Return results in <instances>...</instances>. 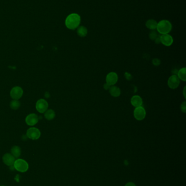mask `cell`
<instances>
[{"label": "cell", "instance_id": "cell-1", "mask_svg": "<svg viewBox=\"0 0 186 186\" xmlns=\"http://www.w3.org/2000/svg\"><path fill=\"white\" fill-rule=\"evenodd\" d=\"M81 18L80 15L76 13H73L68 16L65 21L66 27L68 29H76L80 24Z\"/></svg>", "mask_w": 186, "mask_h": 186}, {"label": "cell", "instance_id": "cell-2", "mask_svg": "<svg viewBox=\"0 0 186 186\" xmlns=\"http://www.w3.org/2000/svg\"><path fill=\"white\" fill-rule=\"evenodd\" d=\"M156 29L161 34H169L172 29V25L169 21L163 20L158 23Z\"/></svg>", "mask_w": 186, "mask_h": 186}, {"label": "cell", "instance_id": "cell-3", "mask_svg": "<svg viewBox=\"0 0 186 186\" xmlns=\"http://www.w3.org/2000/svg\"><path fill=\"white\" fill-rule=\"evenodd\" d=\"M14 169L20 173H25L29 168V166L27 162L23 159H16L13 164Z\"/></svg>", "mask_w": 186, "mask_h": 186}, {"label": "cell", "instance_id": "cell-4", "mask_svg": "<svg viewBox=\"0 0 186 186\" xmlns=\"http://www.w3.org/2000/svg\"><path fill=\"white\" fill-rule=\"evenodd\" d=\"M146 112L145 108L143 106H140L138 107H135L134 110V117L135 119L141 121L146 117Z\"/></svg>", "mask_w": 186, "mask_h": 186}, {"label": "cell", "instance_id": "cell-5", "mask_svg": "<svg viewBox=\"0 0 186 186\" xmlns=\"http://www.w3.org/2000/svg\"><path fill=\"white\" fill-rule=\"evenodd\" d=\"M41 133L38 128H29L26 132V136L32 140H37L40 137Z\"/></svg>", "mask_w": 186, "mask_h": 186}, {"label": "cell", "instance_id": "cell-6", "mask_svg": "<svg viewBox=\"0 0 186 186\" xmlns=\"http://www.w3.org/2000/svg\"><path fill=\"white\" fill-rule=\"evenodd\" d=\"M180 83V80L176 75H173L169 78L168 85L171 89H175L179 87Z\"/></svg>", "mask_w": 186, "mask_h": 186}, {"label": "cell", "instance_id": "cell-7", "mask_svg": "<svg viewBox=\"0 0 186 186\" xmlns=\"http://www.w3.org/2000/svg\"><path fill=\"white\" fill-rule=\"evenodd\" d=\"M36 110L38 112L43 113L47 110L48 103L44 99H40L37 102L36 105Z\"/></svg>", "mask_w": 186, "mask_h": 186}, {"label": "cell", "instance_id": "cell-8", "mask_svg": "<svg viewBox=\"0 0 186 186\" xmlns=\"http://www.w3.org/2000/svg\"><path fill=\"white\" fill-rule=\"evenodd\" d=\"M10 95L13 100H18L20 99L23 95V90L20 87H15L11 89Z\"/></svg>", "mask_w": 186, "mask_h": 186}, {"label": "cell", "instance_id": "cell-9", "mask_svg": "<svg viewBox=\"0 0 186 186\" xmlns=\"http://www.w3.org/2000/svg\"><path fill=\"white\" fill-rule=\"evenodd\" d=\"M106 83L110 86L114 85L118 81V75L115 72H111L107 75Z\"/></svg>", "mask_w": 186, "mask_h": 186}, {"label": "cell", "instance_id": "cell-10", "mask_svg": "<svg viewBox=\"0 0 186 186\" xmlns=\"http://www.w3.org/2000/svg\"><path fill=\"white\" fill-rule=\"evenodd\" d=\"M160 41L161 43L166 46H170L173 44L174 42V39L173 38L169 35V34H161L160 36Z\"/></svg>", "mask_w": 186, "mask_h": 186}, {"label": "cell", "instance_id": "cell-11", "mask_svg": "<svg viewBox=\"0 0 186 186\" xmlns=\"http://www.w3.org/2000/svg\"><path fill=\"white\" fill-rule=\"evenodd\" d=\"M2 161L5 165L10 167L13 166L14 162L16 161V158L11 154L7 153L3 156Z\"/></svg>", "mask_w": 186, "mask_h": 186}, {"label": "cell", "instance_id": "cell-12", "mask_svg": "<svg viewBox=\"0 0 186 186\" xmlns=\"http://www.w3.org/2000/svg\"><path fill=\"white\" fill-rule=\"evenodd\" d=\"M38 120H39V119H38L37 115L34 113L29 114V115H27L25 119L26 123L29 126L35 125L36 124L38 123Z\"/></svg>", "mask_w": 186, "mask_h": 186}, {"label": "cell", "instance_id": "cell-13", "mask_svg": "<svg viewBox=\"0 0 186 186\" xmlns=\"http://www.w3.org/2000/svg\"><path fill=\"white\" fill-rule=\"evenodd\" d=\"M130 103L134 107H138L143 105V99L139 95H134L131 98Z\"/></svg>", "mask_w": 186, "mask_h": 186}, {"label": "cell", "instance_id": "cell-14", "mask_svg": "<svg viewBox=\"0 0 186 186\" xmlns=\"http://www.w3.org/2000/svg\"><path fill=\"white\" fill-rule=\"evenodd\" d=\"M109 91L110 94L114 97H120V95H121V90L118 87L115 85L110 86Z\"/></svg>", "mask_w": 186, "mask_h": 186}, {"label": "cell", "instance_id": "cell-15", "mask_svg": "<svg viewBox=\"0 0 186 186\" xmlns=\"http://www.w3.org/2000/svg\"><path fill=\"white\" fill-rule=\"evenodd\" d=\"M157 24L156 21L153 20V19H150L146 21V27L148 28V29L152 30H155L157 28Z\"/></svg>", "mask_w": 186, "mask_h": 186}, {"label": "cell", "instance_id": "cell-16", "mask_svg": "<svg viewBox=\"0 0 186 186\" xmlns=\"http://www.w3.org/2000/svg\"><path fill=\"white\" fill-rule=\"evenodd\" d=\"M21 153V150L19 146H14L11 149V154L15 158H18L20 156Z\"/></svg>", "mask_w": 186, "mask_h": 186}, {"label": "cell", "instance_id": "cell-17", "mask_svg": "<svg viewBox=\"0 0 186 186\" xmlns=\"http://www.w3.org/2000/svg\"><path fill=\"white\" fill-rule=\"evenodd\" d=\"M77 34L80 37H85L88 34V29L84 26H81L77 29Z\"/></svg>", "mask_w": 186, "mask_h": 186}, {"label": "cell", "instance_id": "cell-18", "mask_svg": "<svg viewBox=\"0 0 186 186\" xmlns=\"http://www.w3.org/2000/svg\"><path fill=\"white\" fill-rule=\"evenodd\" d=\"M186 67H183L179 70L177 72V76L180 80L185 82L186 81Z\"/></svg>", "mask_w": 186, "mask_h": 186}, {"label": "cell", "instance_id": "cell-19", "mask_svg": "<svg viewBox=\"0 0 186 186\" xmlns=\"http://www.w3.org/2000/svg\"><path fill=\"white\" fill-rule=\"evenodd\" d=\"M44 116L48 120H52L55 117V113L53 110H46Z\"/></svg>", "mask_w": 186, "mask_h": 186}, {"label": "cell", "instance_id": "cell-20", "mask_svg": "<svg viewBox=\"0 0 186 186\" xmlns=\"http://www.w3.org/2000/svg\"><path fill=\"white\" fill-rule=\"evenodd\" d=\"M20 102L18 101V100H13L10 103V107H11L12 110H18V108L20 107Z\"/></svg>", "mask_w": 186, "mask_h": 186}, {"label": "cell", "instance_id": "cell-21", "mask_svg": "<svg viewBox=\"0 0 186 186\" xmlns=\"http://www.w3.org/2000/svg\"><path fill=\"white\" fill-rule=\"evenodd\" d=\"M158 34H157L156 32H155L154 30H152L150 33L149 34V37L152 40V41H155V39L157 38V37H158Z\"/></svg>", "mask_w": 186, "mask_h": 186}, {"label": "cell", "instance_id": "cell-22", "mask_svg": "<svg viewBox=\"0 0 186 186\" xmlns=\"http://www.w3.org/2000/svg\"><path fill=\"white\" fill-rule=\"evenodd\" d=\"M180 109L181 110L182 112L185 113L186 112V102L184 101L181 103V106H180Z\"/></svg>", "mask_w": 186, "mask_h": 186}, {"label": "cell", "instance_id": "cell-23", "mask_svg": "<svg viewBox=\"0 0 186 186\" xmlns=\"http://www.w3.org/2000/svg\"><path fill=\"white\" fill-rule=\"evenodd\" d=\"M152 64L155 66H158L161 64V61L158 58L153 59L152 60Z\"/></svg>", "mask_w": 186, "mask_h": 186}, {"label": "cell", "instance_id": "cell-24", "mask_svg": "<svg viewBox=\"0 0 186 186\" xmlns=\"http://www.w3.org/2000/svg\"><path fill=\"white\" fill-rule=\"evenodd\" d=\"M125 76L126 77V79L128 80V81H130L132 79V75H130L129 73H128V72H126L125 74Z\"/></svg>", "mask_w": 186, "mask_h": 186}, {"label": "cell", "instance_id": "cell-25", "mask_svg": "<svg viewBox=\"0 0 186 186\" xmlns=\"http://www.w3.org/2000/svg\"><path fill=\"white\" fill-rule=\"evenodd\" d=\"M125 186H136V185L133 182H128L127 184H126V185Z\"/></svg>", "mask_w": 186, "mask_h": 186}, {"label": "cell", "instance_id": "cell-26", "mask_svg": "<svg viewBox=\"0 0 186 186\" xmlns=\"http://www.w3.org/2000/svg\"><path fill=\"white\" fill-rule=\"evenodd\" d=\"M103 87H104V88L106 90H109V88H110V86L109 85H108V84L106 83V84H104Z\"/></svg>", "mask_w": 186, "mask_h": 186}, {"label": "cell", "instance_id": "cell-27", "mask_svg": "<svg viewBox=\"0 0 186 186\" xmlns=\"http://www.w3.org/2000/svg\"><path fill=\"white\" fill-rule=\"evenodd\" d=\"M186 87H184V91H183V94H184V98H185V99H186Z\"/></svg>", "mask_w": 186, "mask_h": 186}, {"label": "cell", "instance_id": "cell-28", "mask_svg": "<svg viewBox=\"0 0 186 186\" xmlns=\"http://www.w3.org/2000/svg\"></svg>", "mask_w": 186, "mask_h": 186}]
</instances>
